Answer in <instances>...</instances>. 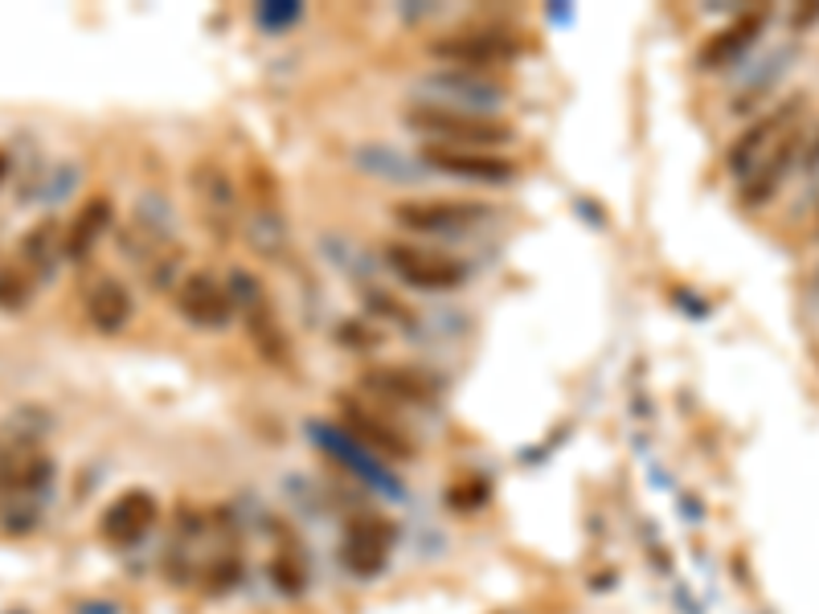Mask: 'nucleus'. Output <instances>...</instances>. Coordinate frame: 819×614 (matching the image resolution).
Segmentation results:
<instances>
[{
  "instance_id": "nucleus-1",
  "label": "nucleus",
  "mask_w": 819,
  "mask_h": 614,
  "mask_svg": "<svg viewBox=\"0 0 819 614\" xmlns=\"http://www.w3.org/2000/svg\"><path fill=\"white\" fill-rule=\"evenodd\" d=\"M406 127L418 131L427 143H443V148H488L496 152L500 143H513V123L496 120V115H476V111H455V106L439 103H418L406 111Z\"/></svg>"
},
{
  "instance_id": "nucleus-2",
  "label": "nucleus",
  "mask_w": 819,
  "mask_h": 614,
  "mask_svg": "<svg viewBox=\"0 0 819 614\" xmlns=\"http://www.w3.org/2000/svg\"><path fill=\"white\" fill-rule=\"evenodd\" d=\"M226 287H230L234 296V312L247 319L250 344L259 349V356L275 368L291 365V340H287L284 319L275 312L267 287L254 279V275H247V271H234L230 279H226Z\"/></svg>"
},
{
  "instance_id": "nucleus-3",
  "label": "nucleus",
  "mask_w": 819,
  "mask_h": 614,
  "mask_svg": "<svg viewBox=\"0 0 819 614\" xmlns=\"http://www.w3.org/2000/svg\"><path fill=\"white\" fill-rule=\"evenodd\" d=\"M381 259H386V266H390L406 287H414V291H434V296H443V291H459L467 283V266L459 263V259L439 254V250H430V246L410 242V238L386 242L381 246Z\"/></svg>"
},
{
  "instance_id": "nucleus-4",
  "label": "nucleus",
  "mask_w": 819,
  "mask_h": 614,
  "mask_svg": "<svg viewBox=\"0 0 819 614\" xmlns=\"http://www.w3.org/2000/svg\"><path fill=\"white\" fill-rule=\"evenodd\" d=\"M189 189H193L197 213L210 234H217L222 242H230L234 234L242 229V193L234 185V176L226 173L222 160H197L189 168Z\"/></svg>"
},
{
  "instance_id": "nucleus-5",
  "label": "nucleus",
  "mask_w": 819,
  "mask_h": 614,
  "mask_svg": "<svg viewBox=\"0 0 819 614\" xmlns=\"http://www.w3.org/2000/svg\"><path fill=\"white\" fill-rule=\"evenodd\" d=\"M423 103H439V106H455V111H476V115H492L504 99L508 87L492 78V74H476V71H430L418 83Z\"/></svg>"
},
{
  "instance_id": "nucleus-6",
  "label": "nucleus",
  "mask_w": 819,
  "mask_h": 614,
  "mask_svg": "<svg viewBox=\"0 0 819 614\" xmlns=\"http://www.w3.org/2000/svg\"><path fill=\"white\" fill-rule=\"evenodd\" d=\"M393 222L410 234H467L480 222H488V205L480 201H464V197H418V201H398L393 205Z\"/></svg>"
},
{
  "instance_id": "nucleus-7",
  "label": "nucleus",
  "mask_w": 819,
  "mask_h": 614,
  "mask_svg": "<svg viewBox=\"0 0 819 614\" xmlns=\"http://www.w3.org/2000/svg\"><path fill=\"white\" fill-rule=\"evenodd\" d=\"M430 53L451 66V71H476V74H492L496 66H508L520 53V46L500 29H464V34H446L439 37Z\"/></svg>"
},
{
  "instance_id": "nucleus-8",
  "label": "nucleus",
  "mask_w": 819,
  "mask_h": 614,
  "mask_svg": "<svg viewBox=\"0 0 819 614\" xmlns=\"http://www.w3.org/2000/svg\"><path fill=\"white\" fill-rule=\"evenodd\" d=\"M340 430L386 463L414 459V442H410L406 430L386 414H377L374 405H365L361 398H340Z\"/></svg>"
},
{
  "instance_id": "nucleus-9",
  "label": "nucleus",
  "mask_w": 819,
  "mask_h": 614,
  "mask_svg": "<svg viewBox=\"0 0 819 614\" xmlns=\"http://www.w3.org/2000/svg\"><path fill=\"white\" fill-rule=\"evenodd\" d=\"M173 308L180 312V319H189L193 328H205V333H222L238 316L226 279H217L210 271H185L173 287Z\"/></svg>"
},
{
  "instance_id": "nucleus-10",
  "label": "nucleus",
  "mask_w": 819,
  "mask_h": 614,
  "mask_svg": "<svg viewBox=\"0 0 819 614\" xmlns=\"http://www.w3.org/2000/svg\"><path fill=\"white\" fill-rule=\"evenodd\" d=\"M423 160L434 173L476 180V185H508L517 176V160L488 152V148H443V143H423Z\"/></svg>"
},
{
  "instance_id": "nucleus-11",
  "label": "nucleus",
  "mask_w": 819,
  "mask_h": 614,
  "mask_svg": "<svg viewBox=\"0 0 819 614\" xmlns=\"http://www.w3.org/2000/svg\"><path fill=\"white\" fill-rule=\"evenodd\" d=\"M799 103H803V99H786V103H783V106H774L770 115H763L758 123H749L746 131H742V136H738V140L730 143V152H726V168H730V176H738V180H746V176L754 173V164L763 160L766 143L774 148V143L783 140L786 131L795 127Z\"/></svg>"
},
{
  "instance_id": "nucleus-12",
  "label": "nucleus",
  "mask_w": 819,
  "mask_h": 614,
  "mask_svg": "<svg viewBox=\"0 0 819 614\" xmlns=\"http://www.w3.org/2000/svg\"><path fill=\"white\" fill-rule=\"evenodd\" d=\"M390 549H393V525L381 521V516H374V512H365V516H353V521H349L340 557H344V565L353 569L356 578H374V574H381L386 562H390Z\"/></svg>"
},
{
  "instance_id": "nucleus-13",
  "label": "nucleus",
  "mask_w": 819,
  "mask_h": 614,
  "mask_svg": "<svg viewBox=\"0 0 819 614\" xmlns=\"http://www.w3.org/2000/svg\"><path fill=\"white\" fill-rule=\"evenodd\" d=\"M156 521H161V500L148 488H127L115 504H108L99 528H103V537L111 544L131 549V544H140L156 528Z\"/></svg>"
},
{
  "instance_id": "nucleus-14",
  "label": "nucleus",
  "mask_w": 819,
  "mask_h": 614,
  "mask_svg": "<svg viewBox=\"0 0 819 614\" xmlns=\"http://www.w3.org/2000/svg\"><path fill=\"white\" fill-rule=\"evenodd\" d=\"M361 386L369 389L374 398L402 405H430L439 398V381L430 377L427 368L402 365V361H386V365H369L361 373Z\"/></svg>"
},
{
  "instance_id": "nucleus-15",
  "label": "nucleus",
  "mask_w": 819,
  "mask_h": 614,
  "mask_svg": "<svg viewBox=\"0 0 819 614\" xmlns=\"http://www.w3.org/2000/svg\"><path fill=\"white\" fill-rule=\"evenodd\" d=\"M766 21H770V13L766 9H746V13H738V17L726 25V29H717V34L705 41V50H701V71H726V66H733L742 53L763 37Z\"/></svg>"
},
{
  "instance_id": "nucleus-16",
  "label": "nucleus",
  "mask_w": 819,
  "mask_h": 614,
  "mask_svg": "<svg viewBox=\"0 0 819 614\" xmlns=\"http://www.w3.org/2000/svg\"><path fill=\"white\" fill-rule=\"evenodd\" d=\"M799 148H803V131L791 127L783 140L770 148V156H763L754 164V173L742 180V201H746L749 210H758V205H766V201L774 197V189L783 185V176L791 173V164L799 156Z\"/></svg>"
},
{
  "instance_id": "nucleus-17",
  "label": "nucleus",
  "mask_w": 819,
  "mask_h": 614,
  "mask_svg": "<svg viewBox=\"0 0 819 614\" xmlns=\"http://www.w3.org/2000/svg\"><path fill=\"white\" fill-rule=\"evenodd\" d=\"M136 316V299L119 279H99L87 291V319L94 333L119 336Z\"/></svg>"
},
{
  "instance_id": "nucleus-18",
  "label": "nucleus",
  "mask_w": 819,
  "mask_h": 614,
  "mask_svg": "<svg viewBox=\"0 0 819 614\" xmlns=\"http://www.w3.org/2000/svg\"><path fill=\"white\" fill-rule=\"evenodd\" d=\"M111 222H115V205H111V197H90V201H83V210L74 213V222L66 226V259H87L90 250H94V242L103 238L111 229Z\"/></svg>"
},
{
  "instance_id": "nucleus-19",
  "label": "nucleus",
  "mask_w": 819,
  "mask_h": 614,
  "mask_svg": "<svg viewBox=\"0 0 819 614\" xmlns=\"http://www.w3.org/2000/svg\"><path fill=\"white\" fill-rule=\"evenodd\" d=\"M58 254H66V229L58 226V222H37L25 238H21V259L29 266H37V271H54Z\"/></svg>"
},
{
  "instance_id": "nucleus-20",
  "label": "nucleus",
  "mask_w": 819,
  "mask_h": 614,
  "mask_svg": "<svg viewBox=\"0 0 819 614\" xmlns=\"http://www.w3.org/2000/svg\"><path fill=\"white\" fill-rule=\"evenodd\" d=\"M242 581V557L238 553H217L201 565V590L205 594H226Z\"/></svg>"
},
{
  "instance_id": "nucleus-21",
  "label": "nucleus",
  "mask_w": 819,
  "mask_h": 614,
  "mask_svg": "<svg viewBox=\"0 0 819 614\" xmlns=\"http://www.w3.org/2000/svg\"><path fill=\"white\" fill-rule=\"evenodd\" d=\"M270 581H275L287 598L303 594L307 569H303V562H300V553H295V549H279V553L270 557Z\"/></svg>"
},
{
  "instance_id": "nucleus-22",
  "label": "nucleus",
  "mask_w": 819,
  "mask_h": 614,
  "mask_svg": "<svg viewBox=\"0 0 819 614\" xmlns=\"http://www.w3.org/2000/svg\"><path fill=\"white\" fill-rule=\"evenodd\" d=\"M0 303L4 308H21L25 303V283L13 271H0Z\"/></svg>"
},
{
  "instance_id": "nucleus-23",
  "label": "nucleus",
  "mask_w": 819,
  "mask_h": 614,
  "mask_svg": "<svg viewBox=\"0 0 819 614\" xmlns=\"http://www.w3.org/2000/svg\"><path fill=\"white\" fill-rule=\"evenodd\" d=\"M74 185V164H62V173H58L54 185H46V201H58V197H66Z\"/></svg>"
},
{
  "instance_id": "nucleus-24",
  "label": "nucleus",
  "mask_w": 819,
  "mask_h": 614,
  "mask_svg": "<svg viewBox=\"0 0 819 614\" xmlns=\"http://www.w3.org/2000/svg\"><path fill=\"white\" fill-rule=\"evenodd\" d=\"M819 21V4H807V9H795V17H791V29H811Z\"/></svg>"
},
{
  "instance_id": "nucleus-25",
  "label": "nucleus",
  "mask_w": 819,
  "mask_h": 614,
  "mask_svg": "<svg viewBox=\"0 0 819 614\" xmlns=\"http://www.w3.org/2000/svg\"><path fill=\"white\" fill-rule=\"evenodd\" d=\"M807 168H819V136L811 140V148H807Z\"/></svg>"
},
{
  "instance_id": "nucleus-26",
  "label": "nucleus",
  "mask_w": 819,
  "mask_h": 614,
  "mask_svg": "<svg viewBox=\"0 0 819 614\" xmlns=\"http://www.w3.org/2000/svg\"><path fill=\"white\" fill-rule=\"evenodd\" d=\"M9 164H13V160H9V152H4V148H0V180H4V176H9Z\"/></svg>"
}]
</instances>
